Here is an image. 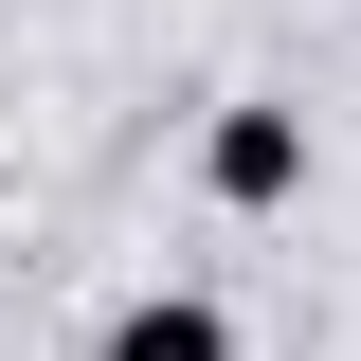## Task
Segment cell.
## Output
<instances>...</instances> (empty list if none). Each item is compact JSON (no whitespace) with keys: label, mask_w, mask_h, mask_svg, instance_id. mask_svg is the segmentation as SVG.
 Returning <instances> with one entry per match:
<instances>
[{"label":"cell","mask_w":361,"mask_h":361,"mask_svg":"<svg viewBox=\"0 0 361 361\" xmlns=\"http://www.w3.org/2000/svg\"><path fill=\"white\" fill-rule=\"evenodd\" d=\"M109 361H235V307L217 289H145V307L109 325Z\"/></svg>","instance_id":"2"},{"label":"cell","mask_w":361,"mask_h":361,"mask_svg":"<svg viewBox=\"0 0 361 361\" xmlns=\"http://www.w3.org/2000/svg\"><path fill=\"white\" fill-rule=\"evenodd\" d=\"M199 180H217L235 217H271V199H307V109H271V90H235L217 127H199Z\"/></svg>","instance_id":"1"}]
</instances>
